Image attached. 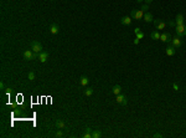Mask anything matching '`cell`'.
Instances as JSON below:
<instances>
[{
	"instance_id": "obj_28",
	"label": "cell",
	"mask_w": 186,
	"mask_h": 138,
	"mask_svg": "<svg viewBox=\"0 0 186 138\" xmlns=\"http://www.w3.org/2000/svg\"><path fill=\"white\" fill-rule=\"evenodd\" d=\"M139 41H140V40H139V39H138V37H135V39H134V41H133V42H134V45H138V44H139Z\"/></svg>"
},
{
	"instance_id": "obj_29",
	"label": "cell",
	"mask_w": 186,
	"mask_h": 138,
	"mask_svg": "<svg viewBox=\"0 0 186 138\" xmlns=\"http://www.w3.org/2000/svg\"><path fill=\"white\" fill-rule=\"evenodd\" d=\"M139 31H142V30H140V28H135V29H134V34H138Z\"/></svg>"
},
{
	"instance_id": "obj_34",
	"label": "cell",
	"mask_w": 186,
	"mask_h": 138,
	"mask_svg": "<svg viewBox=\"0 0 186 138\" xmlns=\"http://www.w3.org/2000/svg\"><path fill=\"white\" fill-rule=\"evenodd\" d=\"M185 23H186V19H185Z\"/></svg>"
},
{
	"instance_id": "obj_3",
	"label": "cell",
	"mask_w": 186,
	"mask_h": 138,
	"mask_svg": "<svg viewBox=\"0 0 186 138\" xmlns=\"http://www.w3.org/2000/svg\"><path fill=\"white\" fill-rule=\"evenodd\" d=\"M153 23H154L156 30H164V29L166 28V23L163 21V20H160V19H154Z\"/></svg>"
},
{
	"instance_id": "obj_2",
	"label": "cell",
	"mask_w": 186,
	"mask_h": 138,
	"mask_svg": "<svg viewBox=\"0 0 186 138\" xmlns=\"http://www.w3.org/2000/svg\"><path fill=\"white\" fill-rule=\"evenodd\" d=\"M175 31H176V36H179V37H184L186 36V25H176L175 26Z\"/></svg>"
},
{
	"instance_id": "obj_11",
	"label": "cell",
	"mask_w": 186,
	"mask_h": 138,
	"mask_svg": "<svg viewBox=\"0 0 186 138\" xmlns=\"http://www.w3.org/2000/svg\"><path fill=\"white\" fill-rule=\"evenodd\" d=\"M32 55H34V51H32V50H26V51H24V59H25V60H32Z\"/></svg>"
},
{
	"instance_id": "obj_15",
	"label": "cell",
	"mask_w": 186,
	"mask_h": 138,
	"mask_svg": "<svg viewBox=\"0 0 186 138\" xmlns=\"http://www.w3.org/2000/svg\"><path fill=\"white\" fill-rule=\"evenodd\" d=\"M50 31H51V34L56 35L58 31H60V28H58V25H57V24H52V25H51V28H50Z\"/></svg>"
},
{
	"instance_id": "obj_24",
	"label": "cell",
	"mask_w": 186,
	"mask_h": 138,
	"mask_svg": "<svg viewBox=\"0 0 186 138\" xmlns=\"http://www.w3.org/2000/svg\"><path fill=\"white\" fill-rule=\"evenodd\" d=\"M137 35V37H138V39H139V40H142V39H144V36H145V35H144V33H143V31H139V33H138V34H135Z\"/></svg>"
},
{
	"instance_id": "obj_26",
	"label": "cell",
	"mask_w": 186,
	"mask_h": 138,
	"mask_svg": "<svg viewBox=\"0 0 186 138\" xmlns=\"http://www.w3.org/2000/svg\"><path fill=\"white\" fill-rule=\"evenodd\" d=\"M153 137H155V138H161V137H163V134H160V133H158V132H156V133H154V134H153Z\"/></svg>"
},
{
	"instance_id": "obj_18",
	"label": "cell",
	"mask_w": 186,
	"mask_h": 138,
	"mask_svg": "<svg viewBox=\"0 0 186 138\" xmlns=\"http://www.w3.org/2000/svg\"><path fill=\"white\" fill-rule=\"evenodd\" d=\"M79 82H81V85H82V86H87V85L89 83V78H88V77H86V76H82Z\"/></svg>"
},
{
	"instance_id": "obj_5",
	"label": "cell",
	"mask_w": 186,
	"mask_h": 138,
	"mask_svg": "<svg viewBox=\"0 0 186 138\" xmlns=\"http://www.w3.org/2000/svg\"><path fill=\"white\" fill-rule=\"evenodd\" d=\"M171 45L175 46L176 49H179V47L183 45V40H181V37H179V36L173 37V39H171Z\"/></svg>"
},
{
	"instance_id": "obj_7",
	"label": "cell",
	"mask_w": 186,
	"mask_h": 138,
	"mask_svg": "<svg viewBox=\"0 0 186 138\" xmlns=\"http://www.w3.org/2000/svg\"><path fill=\"white\" fill-rule=\"evenodd\" d=\"M175 24H176V25H184V24H185V18L183 16V14H178V15H176Z\"/></svg>"
},
{
	"instance_id": "obj_4",
	"label": "cell",
	"mask_w": 186,
	"mask_h": 138,
	"mask_svg": "<svg viewBox=\"0 0 186 138\" xmlns=\"http://www.w3.org/2000/svg\"><path fill=\"white\" fill-rule=\"evenodd\" d=\"M31 50H32L34 52L40 54V52L42 51V45H41V42H38V41H32V42H31Z\"/></svg>"
},
{
	"instance_id": "obj_23",
	"label": "cell",
	"mask_w": 186,
	"mask_h": 138,
	"mask_svg": "<svg viewBox=\"0 0 186 138\" xmlns=\"http://www.w3.org/2000/svg\"><path fill=\"white\" fill-rule=\"evenodd\" d=\"M55 137H57V138H61V137H63V132L60 129V131H57L56 133H55Z\"/></svg>"
},
{
	"instance_id": "obj_22",
	"label": "cell",
	"mask_w": 186,
	"mask_h": 138,
	"mask_svg": "<svg viewBox=\"0 0 186 138\" xmlns=\"http://www.w3.org/2000/svg\"><path fill=\"white\" fill-rule=\"evenodd\" d=\"M35 77H36L35 72H29V75H27V78H29L30 81H34V80H35Z\"/></svg>"
},
{
	"instance_id": "obj_27",
	"label": "cell",
	"mask_w": 186,
	"mask_h": 138,
	"mask_svg": "<svg viewBox=\"0 0 186 138\" xmlns=\"http://www.w3.org/2000/svg\"><path fill=\"white\" fill-rule=\"evenodd\" d=\"M173 87H174V90H175V91H179V85H178V83H174V85H173Z\"/></svg>"
},
{
	"instance_id": "obj_6",
	"label": "cell",
	"mask_w": 186,
	"mask_h": 138,
	"mask_svg": "<svg viewBox=\"0 0 186 138\" xmlns=\"http://www.w3.org/2000/svg\"><path fill=\"white\" fill-rule=\"evenodd\" d=\"M117 103L125 106V104L128 103V98H127V96H125V95H122V93H119V95L117 96Z\"/></svg>"
},
{
	"instance_id": "obj_17",
	"label": "cell",
	"mask_w": 186,
	"mask_h": 138,
	"mask_svg": "<svg viewBox=\"0 0 186 138\" xmlns=\"http://www.w3.org/2000/svg\"><path fill=\"white\" fill-rule=\"evenodd\" d=\"M160 33H159V30H156V31H153L151 34H150V37L153 39V40H160Z\"/></svg>"
},
{
	"instance_id": "obj_25",
	"label": "cell",
	"mask_w": 186,
	"mask_h": 138,
	"mask_svg": "<svg viewBox=\"0 0 186 138\" xmlns=\"http://www.w3.org/2000/svg\"><path fill=\"white\" fill-rule=\"evenodd\" d=\"M148 9H149V4H144V5L142 6V10H143V11H147Z\"/></svg>"
},
{
	"instance_id": "obj_1",
	"label": "cell",
	"mask_w": 186,
	"mask_h": 138,
	"mask_svg": "<svg viewBox=\"0 0 186 138\" xmlns=\"http://www.w3.org/2000/svg\"><path fill=\"white\" fill-rule=\"evenodd\" d=\"M130 18L134 19V20H140V19L144 18V11H143L142 9H140V10L134 9V10H132V13H130Z\"/></svg>"
},
{
	"instance_id": "obj_21",
	"label": "cell",
	"mask_w": 186,
	"mask_h": 138,
	"mask_svg": "<svg viewBox=\"0 0 186 138\" xmlns=\"http://www.w3.org/2000/svg\"><path fill=\"white\" fill-rule=\"evenodd\" d=\"M84 95H86L87 97L92 96V95H93V88H92V87H87V90H84Z\"/></svg>"
},
{
	"instance_id": "obj_33",
	"label": "cell",
	"mask_w": 186,
	"mask_h": 138,
	"mask_svg": "<svg viewBox=\"0 0 186 138\" xmlns=\"http://www.w3.org/2000/svg\"><path fill=\"white\" fill-rule=\"evenodd\" d=\"M142 1H143V0H137V3H142Z\"/></svg>"
},
{
	"instance_id": "obj_14",
	"label": "cell",
	"mask_w": 186,
	"mask_h": 138,
	"mask_svg": "<svg viewBox=\"0 0 186 138\" xmlns=\"http://www.w3.org/2000/svg\"><path fill=\"white\" fill-rule=\"evenodd\" d=\"M143 19H144V21H145V23H151V21L154 20V18H153V14H151V13H145Z\"/></svg>"
},
{
	"instance_id": "obj_20",
	"label": "cell",
	"mask_w": 186,
	"mask_h": 138,
	"mask_svg": "<svg viewBox=\"0 0 186 138\" xmlns=\"http://www.w3.org/2000/svg\"><path fill=\"white\" fill-rule=\"evenodd\" d=\"M101 136H102L101 131H98V129H94V131H92V138H99Z\"/></svg>"
},
{
	"instance_id": "obj_30",
	"label": "cell",
	"mask_w": 186,
	"mask_h": 138,
	"mask_svg": "<svg viewBox=\"0 0 186 138\" xmlns=\"http://www.w3.org/2000/svg\"><path fill=\"white\" fill-rule=\"evenodd\" d=\"M169 25H170V26H176L175 21H169Z\"/></svg>"
},
{
	"instance_id": "obj_10",
	"label": "cell",
	"mask_w": 186,
	"mask_h": 138,
	"mask_svg": "<svg viewBox=\"0 0 186 138\" xmlns=\"http://www.w3.org/2000/svg\"><path fill=\"white\" fill-rule=\"evenodd\" d=\"M175 52H176V47H175V46L170 45V46L166 47V55H168V56H174Z\"/></svg>"
},
{
	"instance_id": "obj_32",
	"label": "cell",
	"mask_w": 186,
	"mask_h": 138,
	"mask_svg": "<svg viewBox=\"0 0 186 138\" xmlns=\"http://www.w3.org/2000/svg\"><path fill=\"white\" fill-rule=\"evenodd\" d=\"M151 1H153V0H145V4H150Z\"/></svg>"
},
{
	"instance_id": "obj_12",
	"label": "cell",
	"mask_w": 186,
	"mask_h": 138,
	"mask_svg": "<svg viewBox=\"0 0 186 138\" xmlns=\"http://www.w3.org/2000/svg\"><path fill=\"white\" fill-rule=\"evenodd\" d=\"M56 127H57V129H65V128H66L65 121H63V119H57V121H56Z\"/></svg>"
},
{
	"instance_id": "obj_9",
	"label": "cell",
	"mask_w": 186,
	"mask_h": 138,
	"mask_svg": "<svg viewBox=\"0 0 186 138\" xmlns=\"http://www.w3.org/2000/svg\"><path fill=\"white\" fill-rule=\"evenodd\" d=\"M160 40L163 42H171V36H170V34H168V33H163V34L160 35Z\"/></svg>"
},
{
	"instance_id": "obj_19",
	"label": "cell",
	"mask_w": 186,
	"mask_h": 138,
	"mask_svg": "<svg viewBox=\"0 0 186 138\" xmlns=\"http://www.w3.org/2000/svg\"><path fill=\"white\" fill-rule=\"evenodd\" d=\"M83 137H84V138H92V129H91L89 127H88V128H86V132H84Z\"/></svg>"
},
{
	"instance_id": "obj_31",
	"label": "cell",
	"mask_w": 186,
	"mask_h": 138,
	"mask_svg": "<svg viewBox=\"0 0 186 138\" xmlns=\"http://www.w3.org/2000/svg\"><path fill=\"white\" fill-rule=\"evenodd\" d=\"M4 87H5L4 82H0V88H1V90H4Z\"/></svg>"
},
{
	"instance_id": "obj_16",
	"label": "cell",
	"mask_w": 186,
	"mask_h": 138,
	"mask_svg": "<svg viewBox=\"0 0 186 138\" xmlns=\"http://www.w3.org/2000/svg\"><path fill=\"white\" fill-rule=\"evenodd\" d=\"M112 91H113V93H114L115 96H118V95L120 93V91H122V87H120L119 85H115V86L112 87Z\"/></svg>"
},
{
	"instance_id": "obj_8",
	"label": "cell",
	"mask_w": 186,
	"mask_h": 138,
	"mask_svg": "<svg viewBox=\"0 0 186 138\" xmlns=\"http://www.w3.org/2000/svg\"><path fill=\"white\" fill-rule=\"evenodd\" d=\"M47 59H48V52L41 51V52L38 54V60H40V62H46Z\"/></svg>"
},
{
	"instance_id": "obj_13",
	"label": "cell",
	"mask_w": 186,
	"mask_h": 138,
	"mask_svg": "<svg viewBox=\"0 0 186 138\" xmlns=\"http://www.w3.org/2000/svg\"><path fill=\"white\" fill-rule=\"evenodd\" d=\"M120 23L123 25H130L132 24V18L130 16H124V18L120 19Z\"/></svg>"
}]
</instances>
